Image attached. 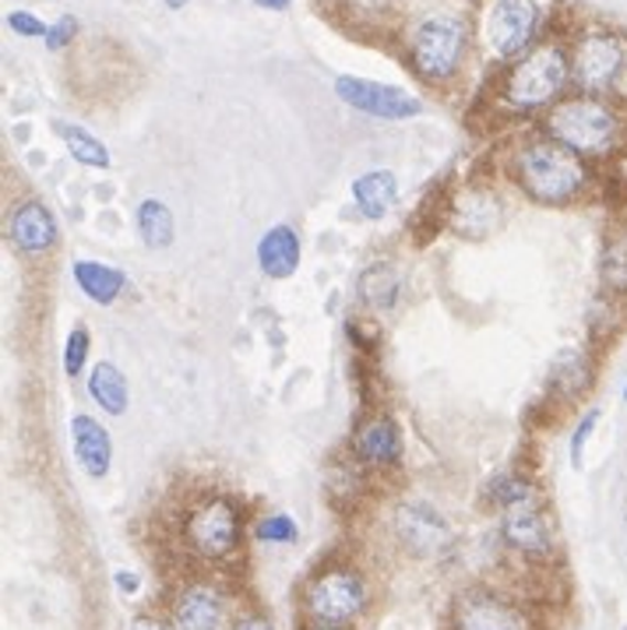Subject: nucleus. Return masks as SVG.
I'll return each instance as SVG.
<instances>
[{
	"instance_id": "1",
	"label": "nucleus",
	"mask_w": 627,
	"mask_h": 630,
	"mask_svg": "<svg viewBox=\"0 0 627 630\" xmlns=\"http://www.w3.org/2000/svg\"><path fill=\"white\" fill-rule=\"evenodd\" d=\"M511 176L540 205H567L588 187V166L582 155L553 138H536L515 149Z\"/></svg>"
},
{
	"instance_id": "2",
	"label": "nucleus",
	"mask_w": 627,
	"mask_h": 630,
	"mask_svg": "<svg viewBox=\"0 0 627 630\" xmlns=\"http://www.w3.org/2000/svg\"><path fill=\"white\" fill-rule=\"evenodd\" d=\"M244 543L240 511L237 503L223 493H208L187 503L176 518V546L202 564H223L237 556Z\"/></svg>"
},
{
	"instance_id": "3",
	"label": "nucleus",
	"mask_w": 627,
	"mask_h": 630,
	"mask_svg": "<svg viewBox=\"0 0 627 630\" xmlns=\"http://www.w3.org/2000/svg\"><path fill=\"white\" fill-rule=\"evenodd\" d=\"M547 138L561 141L579 155H606L620 138V117L596 96H571L550 106L543 117Z\"/></svg>"
},
{
	"instance_id": "4",
	"label": "nucleus",
	"mask_w": 627,
	"mask_h": 630,
	"mask_svg": "<svg viewBox=\"0 0 627 630\" xmlns=\"http://www.w3.org/2000/svg\"><path fill=\"white\" fill-rule=\"evenodd\" d=\"M567 82H571L567 50L561 43H540L505 70L500 96L515 110H540V106L561 102Z\"/></svg>"
},
{
	"instance_id": "5",
	"label": "nucleus",
	"mask_w": 627,
	"mask_h": 630,
	"mask_svg": "<svg viewBox=\"0 0 627 630\" xmlns=\"http://www.w3.org/2000/svg\"><path fill=\"white\" fill-rule=\"evenodd\" d=\"M465 50H469V25L462 22L458 14H430L413 29V40H409V57L423 82H452Z\"/></svg>"
},
{
	"instance_id": "6",
	"label": "nucleus",
	"mask_w": 627,
	"mask_h": 630,
	"mask_svg": "<svg viewBox=\"0 0 627 630\" xmlns=\"http://www.w3.org/2000/svg\"><path fill=\"white\" fill-rule=\"evenodd\" d=\"M300 609L311 623L349 627L367 609V585L353 567L314 571L300 588Z\"/></svg>"
},
{
	"instance_id": "7",
	"label": "nucleus",
	"mask_w": 627,
	"mask_h": 630,
	"mask_svg": "<svg viewBox=\"0 0 627 630\" xmlns=\"http://www.w3.org/2000/svg\"><path fill=\"white\" fill-rule=\"evenodd\" d=\"M447 627L452 630H532L526 606H518L515 599L483 585L458 591L452 602V613H447Z\"/></svg>"
},
{
	"instance_id": "8",
	"label": "nucleus",
	"mask_w": 627,
	"mask_h": 630,
	"mask_svg": "<svg viewBox=\"0 0 627 630\" xmlns=\"http://www.w3.org/2000/svg\"><path fill=\"white\" fill-rule=\"evenodd\" d=\"M624 61L627 53H624L620 35H610V32L585 35L575 50V57H571V78H575L582 96H603L610 93L614 82L620 78Z\"/></svg>"
},
{
	"instance_id": "9",
	"label": "nucleus",
	"mask_w": 627,
	"mask_h": 630,
	"mask_svg": "<svg viewBox=\"0 0 627 630\" xmlns=\"http://www.w3.org/2000/svg\"><path fill=\"white\" fill-rule=\"evenodd\" d=\"M536 32H540V4L536 0H497L487 11V40L497 57H526Z\"/></svg>"
},
{
	"instance_id": "10",
	"label": "nucleus",
	"mask_w": 627,
	"mask_h": 630,
	"mask_svg": "<svg viewBox=\"0 0 627 630\" xmlns=\"http://www.w3.org/2000/svg\"><path fill=\"white\" fill-rule=\"evenodd\" d=\"M335 96L346 106L360 113H370L378 120H409L423 113V102L413 99L399 85H381V82H367V78H349L343 75L335 82Z\"/></svg>"
},
{
	"instance_id": "11",
	"label": "nucleus",
	"mask_w": 627,
	"mask_h": 630,
	"mask_svg": "<svg viewBox=\"0 0 627 630\" xmlns=\"http://www.w3.org/2000/svg\"><path fill=\"white\" fill-rule=\"evenodd\" d=\"M349 452L364 469H396L402 461V430L388 412H374L353 430Z\"/></svg>"
},
{
	"instance_id": "12",
	"label": "nucleus",
	"mask_w": 627,
	"mask_h": 630,
	"mask_svg": "<svg viewBox=\"0 0 627 630\" xmlns=\"http://www.w3.org/2000/svg\"><path fill=\"white\" fill-rule=\"evenodd\" d=\"M500 539L505 546L526 561H550L553 556V532L547 514L536 508V503H522V508H511L500 518Z\"/></svg>"
},
{
	"instance_id": "13",
	"label": "nucleus",
	"mask_w": 627,
	"mask_h": 630,
	"mask_svg": "<svg viewBox=\"0 0 627 630\" xmlns=\"http://www.w3.org/2000/svg\"><path fill=\"white\" fill-rule=\"evenodd\" d=\"M396 535H399V543L417 556H437L452 546V529H447V521L420 500L402 503L396 511Z\"/></svg>"
},
{
	"instance_id": "14",
	"label": "nucleus",
	"mask_w": 627,
	"mask_h": 630,
	"mask_svg": "<svg viewBox=\"0 0 627 630\" xmlns=\"http://www.w3.org/2000/svg\"><path fill=\"white\" fill-rule=\"evenodd\" d=\"M223 613V591L212 582H187L170 602V620L176 630H219Z\"/></svg>"
},
{
	"instance_id": "15",
	"label": "nucleus",
	"mask_w": 627,
	"mask_h": 630,
	"mask_svg": "<svg viewBox=\"0 0 627 630\" xmlns=\"http://www.w3.org/2000/svg\"><path fill=\"white\" fill-rule=\"evenodd\" d=\"M8 237L18 250H25V254H46V250L57 247L61 229L43 202H22L8 215Z\"/></svg>"
},
{
	"instance_id": "16",
	"label": "nucleus",
	"mask_w": 627,
	"mask_h": 630,
	"mask_svg": "<svg viewBox=\"0 0 627 630\" xmlns=\"http://www.w3.org/2000/svg\"><path fill=\"white\" fill-rule=\"evenodd\" d=\"M71 444H75V458L85 469V476L102 479L106 472H110L113 444H110V434H106L99 420L85 416V412L71 420Z\"/></svg>"
},
{
	"instance_id": "17",
	"label": "nucleus",
	"mask_w": 627,
	"mask_h": 630,
	"mask_svg": "<svg viewBox=\"0 0 627 630\" xmlns=\"http://www.w3.org/2000/svg\"><path fill=\"white\" fill-rule=\"evenodd\" d=\"M300 237L293 226H272L258 240V264L268 279H290L300 268Z\"/></svg>"
},
{
	"instance_id": "18",
	"label": "nucleus",
	"mask_w": 627,
	"mask_h": 630,
	"mask_svg": "<svg viewBox=\"0 0 627 630\" xmlns=\"http://www.w3.org/2000/svg\"><path fill=\"white\" fill-rule=\"evenodd\" d=\"M353 202L360 208L364 219H385V215L399 205V180L388 170H370L353 180Z\"/></svg>"
},
{
	"instance_id": "19",
	"label": "nucleus",
	"mask_w": 627,
	"mask_h": 630,
	"mask_svg": "<svg viewBox=\"0 0 627 630\" xmlns=\"http://www.w3.org/2000/svg\"><path fill=\"white\" fill-rule=\"evenodd\" d=\"M75 282L78 290L99 303V307H110V303H117V296L123 293V285H128V275L120 272V268L113 264H102V261H75Z\"/></svg>"
},
{
	"instance_id": "20",
	"label": "nucleus",
	"mask_w": 627,
	"mask_h": 630,
	"mask_svg": "<svg viewBox=\"0 0 627 630\" xmlns=\"http://www.w3.org/2000/svg\"><path fill=\"white\" fill-rule=\"evenodd\" d=\"M88 399H93L106 416H123L128 412V377L113 363H96L88 373Z\"/></svg>"
},
{
	"instance_id": "21",
	"label": "nucleus",
	"mask_w": 627,
	"mask_h": 630,
	"mask_svg": "<svg viewBox=\"0 0 627 630\" xmlns=\"http://www.w3.org/2000/svg\"><path fill=\"white\" fill-rule=\"evenodd\" d=\"M550 381L558 388L561 399H579V394H585L588 384H593V370H588L585 356L579 349H561L553 356Z\"/></svg>"
},
{
	"instance_id": "22",
	"label": "nucleus",
	"mask_w": 627,
	"mask_h": 630,
	"mask_svg": "<svg viewBox=\"0 0 627 630\" xmlns=\"http://www.w3.org/2000/svg\"><path fill=\"white\" fill-rule=\"evenodd\" d=\"M399 290H402V282H399L396 268H391V264H370L367 272L360 275V300L378 314L396 307Z\"/></svg>"
},
{
	"instance_id": "23",
	"label": "nucleus",
	"mask_w": 627,
	"mask_h": 630,
	"mask_svg": "<svg viewBox=\"0 0 627 630\" xmlns=\"http://www.w3.org/2000/svg\"><path fill=\"white\" fill-rule=\"evenodd\" d=\"M138 232H141V243H145L149 250H163L173 243V211L155 202V197H145V202L138 205Z\"/></svg>"
},
{
	"instance_id": "24",
	"label": "nucleus",
	"mask_w": 627,
	"mask_h": 630,
	"mask_svg": "<svg viewBox=\"0 0 627 630\" xmlns=\"http://www.w3.org/2000/svg\"><path fill=\"white\" fill-rule=\"evenodd\" d=\"M57 134L64 138L67 152L75 155L82 166H88V170H106V166H110V152H106L102 141H96L88 131L71 128V123H57Z\"/></svg>"
},
{
	"instance_id": "25",
	"label": "nucleus",
	"mask_w": 627,
	"mask_h": 630,
	"mask_svg": "<svg viewBox=\"0 0 627 630\" xmlns=\"http://www.w3.org/2000/svg\"><path fill=\"white\" fill-rule=\"evenodd\" d=\"M487 500L497 503L500 511H511V508H522V503H536V493H532V482L515 476V472H505L487 482Z\"/></svg>"
},
{
	"instance_id": "26",
	"label": "nucleus",
	"mask_w": 627,
	"mask_h": 630,
	"mask_svg": "<svg viewBox=\"0 0 627 630\" xmlns=\"http://www.w3.org/2000/svg\"><path fill=\"white\" fill-rule=\"evenodd\" d=\"M255 539L258 543H272V546H290L300 539V529L290 514H264L255 525Z\"/></svg>"
},
{
	"instance_id": "27",
	"label": "nucleus",
	"mask_w": 627,
	"mask_h": 630,
	"mask_svg": "<svg viewBox=\"0 0 627 630\" xmlns=\"http://www.w3.org/2000/svg\"><path fill=\"white\" fill-rule=\"evenodd\" d=\"M599 275H603V285H610V293L627 290V243L624 240H614L603 250Z\"/></svg>"
},
{
	"instance_id": "28",
	"label": "nucleus",
	"mask_w": 627,
	"mask_h": 630,
	"mask_svg": "<svg viewBox=\"0 0 627 630\" xmlns=\"http://www.w3.org/2000/svg\"><path fill=\"white\" fill-rule=\"evenodd\" d=\"M88 349H93V338H88L85 328H75L67 335L64 341V373L67 377H78L82 367H85V359H88Z\"/></svg>"
},
{
	"instance_id": "29",
	"label": "nucleus",
	"mask_w": 627,
	"mask_h": 630,
	"mask_svg": "<svg viewBox=\"0 0 627 630\" xmlns=\"http://www.w3.org/2000/svg\"><path fill=\"white\" fill-rule=\"evenodd\" d=\"M596 423H599V409H588L582 416V423L575 426V437H571V465H575V469H582L585 444H588V437H593Z\"/></svg>"
},
{
	"instance_id": "30",
	"label": "nucleus",
	"mask_w": 627,
	"mask_h": 630,
	"mask_svg": "<svg viewBox=\"0 0 627 630\" xmlns=\"http://www.w3.org/2000/svg\"><path fill=\"white\" fill-rule=\"evenodd\" d=\"M75 35H78V22L71 14H64V18H57V22H53L50 29H46V50H64V46H71L75 43Z\"/></svg>"
},
{
	"instance_id": "31",
	"label": "nucleus",
	"mask_w": 627,
	"mask_h": 630,
	"mask_svg": "<svg viewBox=\"0 0 627 630\" xmlns=\"http://www.w3.org/2000/svg\"><path fill=\"white\" fill-rule=\"evenodd\" d=\"M8 25L18 32V35H25V40H40V35H46L50 25H43L40 18L29 14V11H11L8 14Z\"/></svg>"
},
{
	"instance_id": "32",
	"label": "nucleus",
	"mask_w": 627,
	"mask_h": 630,
	"mask_svg": "<svg viewBox=\"0 0 627 630\" xmlns=\"http://www.w3.org/2000/svg\"><path fill=\"white\" fill-rule=\"evenodd\" d=\"M229 630H275V623L268 620V613H261V609H247V613L233 620Z\"/></svg>"
},
{
	"instance_id": "33",
	"label": "nucleus",
	"mask_w": 627,
	"mask_h": 630,
	"mask_svg": "<svg viewBox=\"0 0 627 630\" xmlns=\"http://www.w3.org/2000/svg\"><path fill=\"white\" fill-rule=\"evenodd\" d=\"M349 8H353V11H360V14L378 18V14L396 11V8H399V0H349Z\"/></svg>"
},
{
	"instance_id": "34",
	"label": "nucleus",
	"mask_w": 627,
	"mask_h": 630,
	"mask_svg": "<svg viewBox=\"0 0 627 630\" xmlns=\"http://www.w3.org/2000/svg\"><path fill=\"white\" fill-rule=\"evenodd\" d=\"M128 630H170V623L163 617H155V613H138Z\"/></svg>"
},
{
	"instance_id": "35",
	"label": "nucleus",
	"mask_w": 627,
	"mask_h": 630,
	"mask_svg": "<svg viewBox=\"0 0 627 630\" xmlns=\"http://www.w3.org/2000/svg\"><path fill=\"white\" fill-rule=\"evenodd\" d=\"M113 582H117V588L123 591V596H134V591L141 588V578H138V574H131V571H117Z\"/></svg>"
},
{
	"instance_id": "36",
	"label": "nucleus",
	"mask_w": 627,
	"mask_h": 630,
	"mask_svg": "<svg viewBox=\"0 0 627 630\" xmlns=\"http://www.w3.org/2000/svg\"><path fill=\"white\" fill-rule=\"evenodd\" d=\"M258 8H268V11H285L293 4V0H255Z\"/></svg>"
},
{
	"instance_id": "37",
	"label": "nucleus",
	"mask_w": 627,
	"mask_h": 630,
	"mask_svg": "<svg viewBox=\"0 0 627 630\" xmlns=\"http://www.w3.org/2000/svg\"><path fill=\"white\" fill-rule=\"evenodd\" d=\"M307 630H349V627H338V623H311Z\"/></svg>"
},
{
	"instance_id": "38",
	"label": "nucleus",
	"mask_w": 627,
	"mask_h": 630,
	"mask_svg": "<svg viewBox=\"0 0 627 630\" xmlns=\"http://www.w3.org/2000/svg\"><path fill=\"white\" fill-rule=\"evenodd\" d=\"M163 4H166L170 11H181V8H187V4H191V0H163Z\"/></svg>"
},
{
	"instance_id": "39",
	"label": "nucleus",
	"mask_w": 627,
	"mask_h": 630,
	"mask_svg": "<svg viewBox=\"0 0 627 630\" xmlns=\"http://www.w3.org/2000/svg\"><path fill=\"white\" fill-rule=\"evenodd\" d=\"M624 399H627V388H624Z\"/></svg>"
}]
</instances>
